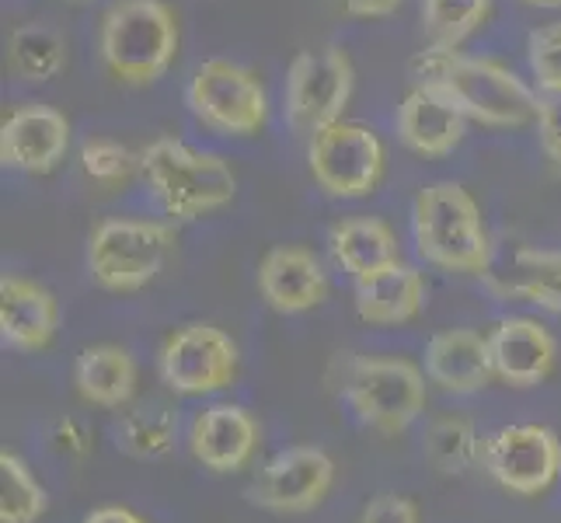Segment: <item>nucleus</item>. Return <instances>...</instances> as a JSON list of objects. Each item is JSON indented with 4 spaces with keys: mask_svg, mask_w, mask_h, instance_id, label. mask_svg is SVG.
Segmentation results:
<instances>
[{
    "mask_svg": "<svg viewBox=\"0 0 561 523\" xmlns=\"http://www.w3.org/2000/svg\"><path fill=\"white\" fill-rule=\"evenodd\" d=\"M478 468L506 492L534 499L548 492L561 475V440L551 425L540 422L502 425L481 436Z\"/></svg>",
    "mask_w": 561,
    "mask_h": 523,
    "instance_id": "8",
    "label": "nucleus"
},
{
    "mask_svg": "<svg viewBox=\"0 0 561 523\" xmlns=\"http://www.w3.org/2000/svg\"><path fill=\"white\" fill-rule=\"evenodd\" d=\"M60 328V304L43 283L25 276L0 280V339L14 353H43Z\"/></svg>",
    "mask_w": 561,
    "mask_h": 523,
    "instance_id": "19",
    "label": "nucleus"
},
{
    "mask_svg": "<svg viewBox=\"0 0 561 523\" xmlns=\"http://www.w3.org/2000/svg\"><path fill=\"white\" fill-rule=\"evenodd\" d=\"M70 123L53 105H18L0 126V161L14 171L49 174L67 158Z\"/></svg>",
    "mask_w": 561,
    "mask_h": 523,
    "instance_id": "13",
    "label": "nucleus"
},
{
    "mask_svg": "<svg viewBox=\"0 0 561 523\" xmlns=\"http://www.w3.org/2000/svg\"><path fill=\"white\" fill-rule=\"evenodd\" d=\"M481 280L499 300H524L561 315V251L554 248H510V255H492Z\"/></svg>",
    "mask_w": 561,
    "mask_h": 523,
    "instance_id": "17",
    "label": "nucleus"
},
{
    "mask_svg": "<svg viewBox=\"0 0 561 523\" xmlns=\"http://www.w3.org/2000/svg\"><path fill=\"white\" fill-rule=\"evenodd\" d=\"M46 489L28 464L4 451L0 454V523H38L46 513Z\"/></svg>",
    "mask_w": 561,
    "mask_h": 523,
    "instance_id": "27",
    "label": "nucleus"
},
{
    "mask_svg": "<svg viewBox=\"0 0 561 523\" xmlns=\"http://www.w3.org/2000/svg\"><path fill=\"white\" fill-rule=\"evenodd\" d=\"M335 486V464L321 447H286L265 461L248 502L268 513H311Z\"/></svg>",
    "mask_w": 561,
    "mask_h": 523,
    "instance_id": "12",
    "label": "nucleus"
},
{
    "mask_svg": "<svg viewBox=\"0 0 561 523\" xmlns=\"http://www.w3.org/2000/svg\"><path fill=\"white\" fill-rule=\"evenodd\" d=\"M238 342L224 328L192 321L168 336L158 353V374L175 395H217L238 380Z\"/></svg>",
    "mask_w": 561,
    "mask_h": 523,
    "instance_id": "10",
    "label": "nucleus"
},
{
    "mask_svg": "<svg viewBox=\"0 0 561 523\" xmlns=\"http://www.w3.org/2000/svg\"><path fill=\"white\" fill-rule=\"evenodd\" d=\"M398 140L422 154V158H447L468 133V120L443 94L430 88H412L409 99L398 105Z\"/></svg>",
    "mask_w": 561,
    "mask_h": 523,
    "instance_id": "20",
    "label": "nucleus"
},
{
    "mask_svg": "<svg viewBox=\"0 0 561 523\" xmlns=\"http://www.w3.org/2000/svg\"><path fill=\"white\" fill-rule=\"evenodd\" d=\"M422 454L439 475H468L481 461V436L468 416H439L425 430Z\"/></svg>",
    "mask_w": 561,
    "mask_h": 523,
    "instance_id": "26",
    "label": "nucleus"
},
{
    "mask_svg": "<svg viewBox=\"0 0 561 523\" xmlns=\"http://www.w3.org/2000/svg\"><path fill=\"white\" fill-rule=\"evenodd\" d=\"M84 523H144V516H137L126 507H99L84 516Z\"/></svg>",
    "mask_w": 561,
    "mask_h": 523,
    "instance_id": "34",
    "label": "nucleus"
},
{
    "mask_svg": "<svg viewBox=\"0 0 561 523\" xmlns=\"http://www.w3.org/2000/svg\"><path fill=\"white\" fill-rule=\"evenodd\" d=\"M140 174L171 220H199L203 213L230 206L238 179L220 154L196 150L182 140L161 137L140 150Z\"/></svg>",
    "mask_w": 561,
    "mask_h": 523,
    "instance_id": "3",
    "label": "nucleus"
},
{
    "mask_svg": "<svg viewBox=\"0 0 561 523\" xmlns=\"http://www.w3.org/2000/svg\"><path fill=\"white\" fill-rule=\"evenodd\" d=\"M259 294L279 315H304L328 300V273L300 245L273 248L259 265Z\"/></svg>",
    "mask_w": 561,
    "mask_h": 523,
    "instance_id": "16",
    "label": "nucleus"
},
{
    "mask_svg": "<svg viewBox=\"0 0 561 523\" xmlns=\"http://www.w3.org/2000/svg\"><path fill=\"white\" fill-rule=\"evenodd\" d=\"M492 0H422V29L433 46L457 49L489 18Z\"/></svg>",
    "mask_w": 561,
    "mask_h": 523,
    "instance_id": "28",
    "label": "nucleus"
},
{
    "mask_svg": "<svg viewBox=\"0 0 561 523\" xmlns=\"http://www.w3.org/2000/svg\"><path fill=\"white\" fill-rule=\"evenodd\" d=\"M102 64L126 84H153L179 49V22L164 0H115L102 14Z\"/></svg>",
    "mask_w": 561,
    "mask_h": 523,
    "instance_id": "4",
    "label": "nucleus"
},
{
    "mask_svg": "<svg viewBox=\"0 0 561 523\" xmlns=\"http://www.w3.org/2000/svg\"><path fill=\"white\" fill-rule=\"evenodd\" d=\"M530 8H561V0H524Z\"/></svg>",
    "mask_w": 561,
    "mask_h": 523,
    "instance_id": "35",
    "label": "nucleus"
},
{
    "mask_svg": "<svg viewBox=\"0 0 561 523\" xmlns=\"http://www.w3.org/2000/svg\"><path fill=\"white\" fill-rule=\"evenodd\" d=\"M137 360L123 345H88L73 363V387L84 405L94 409H126L137 395Z\"/></svg>",
    "mask_w": 561,
    "mask_h": 523,
    "instance_id": "21",
    "label": "nucleus"
},
{
    "mask_svg": "<svg viewBox=\"0 0 561 523\" xmlns=\"http://www.w3.org/2000/svg\"><path fill=\"white\" fill-rule=\"evenodd\" d=\"M175 251V230L161 220H102L88 241V273L112 294H137L158 280Z\"/></svg>",
    "mask_w": 561,
    "mask_h": 523,
    "instance_id": "6",
    "label": "nucleus"
},
{
    "mask_svg": "<svg viewBox=\"0 0 561 523\" xmlns=\"http://www.w3.org/2000/svg\"><path fill=\"white\" fill-rule=\"evenodd\" d=\"M353 99V60L339 46L300 49L286 70V120L297 133H321L342 123Z\"/></svg>",
    "mask_w": 561,
    "mask_h": 523,
    "instance_id": "7",
    "label": "nucleus"
},
{
    "mask_svg": "<svg viewBox=\"0 0 561 523\" xmlns=\"http://www.w3.org/2000/svg\"><path fill=\"white\" fill-rule=\"evenodd\" d=\"M81 168L91 182H99L105 189L126 185L133 179V171L140 168V154H133L129 147L115 140H88L81 147Z\"/></svg>",
    "mask_w": 561,
    "mask_h": 523,
    "instance_id": "29",
    "label": "nucleus"
},
{
    "mask_svg": "<svg viewBox=\"0 0 561 523\" xmlns=\"http://www.w3.org/2000/svg\"><path fill=\"white\" fill-rule=\"evenodd\" d=\"M328 248H332V259L356 283L401 262L394 230L377 217H350V220L335 224L332 238H328Z\"/></svg>",
    "mask_w": 561,
    "mask_h": 523,
    "instance_id": "23",
    "label": "nucleus"
},
{
    "mask_svg": "<svg viewBox=\"0 0 561 523\" xmlns=\"http://www.w3.org/2000/svg\"><path fill=\"white\" fill-rule=\"evenodd\" d=\"M527 64L545 94H561V22L530 32Z\"/></svg>",
    "mask_w": 561,
    "mask_h": 523,
    "instance_id": "30",
    "label": "nucleus"
},
{
    "mask_svg": "<svg viewBox=\"0 0 561 523\" xmlns=\"http://www.w3.org/2000/svg\"><path fill=\"white\" fill-rule=\"evenodd\" d=\"M67 4H91V0H67Z\"/></svg>",
    "mask_w": 561,
    "mask_h": 523,
    "instance_id": "36",
    "label": "nucleus"
},
{
    "mask_svg": "<svg viewBox=\"0 0 561 523\" xmlns=\"http://www.w3.org/2000/svg\"><path fill=\"white\" fill-rule=\"evenodd\" d=\"M359 523H419V507L409 496L383 492L366 502L359 513Z\"/></svg>",
    "mask_w": 561,
    "mask_h": 523,
    "instance_id": "32",
    "label": "nucleus"
},
{
    "mask_svg": "<svg viewBox=\"0 0 561 523\" xmlns=\"http://www.w3.org/2000/svg\"><path fill=\"white\" fill-rule=\"evenodd\" d=\"M537 140L548 161L561 174V94H540L537 105Z\"/></svg>",
    "mask_w": 561,
    "mask_h": 523,
    "instance_id": "31",
    "label": "nucleus"
},
{
    "mask_svg": "<svg viewBox=\"0 0 561 523\" xmlns=\"http://www.w3.org/2000/svg\"><path fill=\"white\" fill-rule=\"evenodd\" d=\"M425 377L447 395H478L495 380L489 336L474 328H447L425 342Z\"/></svg>",
    "mask_w": 561,
    "mask_h": 523,
    "instance_id": "18",
    "label": "nucleus"
},
{
    "mask_svg": "<svg viewBox=\"0 0 561 523\" xmlns=\"http://www.w3.org/2000/svg\"><path fill=\"white\" fill-rule=\"evenodd\" d=\"M339 8L353 18H387L401 8V0H339Z\"/></svg>",
    "mask_w": 561,
    "mask_h": 523,
    "instance_id": "33",
    "label": "nucleus"
},
{
    "mask_svg": "<svg viewBox=\"0 0 561 523\" xmlns=\"http://www.w3.org/2000/svg\"><path fill=\"white\" fill-rule=\"evenodd\" d=\"M409 73L415 88L443 94L457 112H463V120H474L481 126L519 129L537 120V94L510 67L489 60V56L430 46L412 56Z\"/></svg>",
    "mask_w": 561,
    "mask_h": 523,
    "instance_id": "1",
    "label": "nucleus"
},
{
    "mask_svg": "<svg viewBox=\"0 0 561 523\" xmlns=\"http://www.w3.org/2000/svg\"><path fill=\"white\" fill-rule=\"evenodd\" d=\"M192 115L220 137H251L265 126L268 102L259 77L230 60H206L185 88Z\"/></svg>",
    "mask_w": 561,
    "mask_h": 523,
    "instance_id": "9",
    "label": "nucleus"
},
{
    "mask_svg": "<svg viewBox=\"0 0 561 523\" xmlns=\"http://www.w3.org/2000/svg\"><path fill=\"white\" fill-rule=\"evenodd\" d=\"M412 235L419 255L447 273L485 276L495 255L478 203L457 182H433L419 192L412 203Z\"/></svg>",
    "mask_w": 561,
    "mask_h": 523,
    "instance_id": "2",
    "label": "nucleus"
},
{
    "mask_svg": "<svg viewBox=\"0 0 561 523\" xmlns=\"http://www.w3.org/2000/svg\"><path fill=\"white\" fill-rule=\"evenodd\" d=\"M314 182L335 200H363L380 185L383 174V144L363 123L342 120L311 137L307 147Z\"/></svg>",
    "mask_w": 561,
    "mask_h": 523,
    "instance_id": "11",
    "label": "nucleus"
},
{
    "mask_svg": "<svg viewBox=\"0 0 561 523\" xmlns=\"http://www.w3.org/2000/svg\"><path fill=\"white\" fill-rule=\"evenodd\" d=\"M179 440V412L168 401L147 398L129 409L115 422V447L137 461H161L175 451Z\"/></svg>",
    "mask_w": 561,
    "mask_h": 523,
    "instance_id": "24",
    "label": "nucleus"
},
{
    "mask_svg": "<svg viewBox=\"0 0 561 523\" xmlns=\"http://www.w3.org/2000/svg\"><path fill=\"white\" fill-rule=\"evenodd\" d=\"M342 356L339 391L353 416L380 436L412 430L425 412V374L401 356Z\"/></svg>",
    "mask_w": 561,
    "mask_h": 523,
    "instance_id": "5",
    "label": "nucleus"
},
{
    "mask_svg": "<svg viewBox=\"0 0 561 523\" xmlns=\"http://www.w3.org/2000/svg\"><path fill=\"white\" fill-rule=\"evenodd\" d=\"M489 349L495 380L516 387V391L545 384L558 356L554 336L537 318H502L489 332Z\"/></svg>",
    "mask_w": 561,
    "mask_h": 523,
    "instance_id": "15",
    "label": "nucleus"
},
{
    "mask_svg": "<svg viewBox=\"0 0 561 523\" xmlns=\"http://www.w3.org/2000/svg\"><path fill=\"white\" fill-rule=\"evenodd\" d=\"M8 64L22 81H49L67 67V38L46 22H28L11 32Z\"/></svg>",
    "mask_w": 561,
    "mask_h": 523,
    "instance_id": "25",
    "label": "nucleus"
},
{
    "mask_svg": "<svg viewBox=\"0 0 561 523\" xmlns=\"http://www.w3.org/2000/svg\"><path fill=\"white\" fill-rule=\"evenodd\" d=\"M425 304V276L415 265H391L377 276L356 283V315L366 325H409L419 318Z\"/></svg>",
    "mask_w": 561,
    "mask_h": 523,
    "instance_id": "22",
    "label": "nucleus"
},
{
    "mask_svg": "<svg viewBox=\"0 0 561 523\" xmlns=\"http://www.w3.org/2000/svg\"><path fill=\"white\" fill-rule=\"evenodd\" d=\"M188 451L206 471L234 475L259 451V422L241 405H209L188 425Z\"/></svg>",
    "mask_w": 561,
    "mask_h": 523,
    "instance_id": "14",
    "label": "nucleus"
}]
</instances>
